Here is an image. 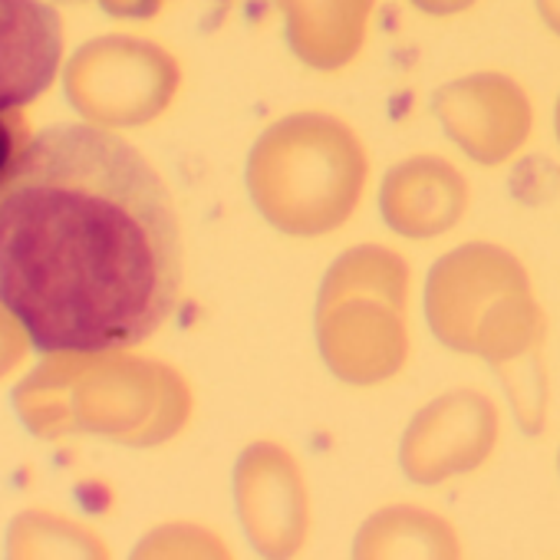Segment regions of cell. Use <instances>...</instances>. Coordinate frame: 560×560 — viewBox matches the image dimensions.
Returning a JSON list of instances; mask_svg holds the SVG:
<instances>
[{
    "label": "cell",
    "mask_w": 560,
    "mask_h": 560,
    "mask_svg": "<svg viewBox=\"0 0 560 560\" xmlns=\"http://www.w3.org/2000/svg\"><path fill=\"white\" fill-rule=\"evenodd\" d=\"M27 142H31V126H27L21 106L0 109V185H4V178L11 175V168L24 155Z\"/></svg>",
    "instance_id": "3"
},
{
    "label": "cell",
    "mask_w": 560,
    "mask_h": 560,
    "mask_svg": "<svg viewBox=\"0 0 560 560\" xmlns=\"http://www.w3.org/2000/svg\"><path fill=\"white\" fill-rule=\"evenodd\" d=\"M182 291V234L159 172L96 126L34 136L0 185V307L40 353L152 337Z\"/></svg>",
    "instance_id": "1"
},
{
    "label": "cell",
    "mask_w": 560,
    "mask_h": 560,
    "mask_svg": "<svg viewBox=\"0 0 560 560\" xmlns=\"http://www.w3.org/2000/svg\"><path fill=\"white\" fill-rule=\"evenodd\" d=\"M50 4H60V0H50Z\"/></svg>",
    "instance_id": "4"
},
{
    "label": "cell",
    "mask_w": 560,
    "mask_h": 560,
    "mask_svg": "<svg viewBox=\"0 0 560 560\" xmlns=\"http://www.w3.org/2000/svg\"><path fill=\"white\" fill-rule=\"evenodd\" d=\"M63 57V24L50 0H0V109L50 90Z\"/></svg>",
    "instance_id": "2"
}]
</instances>
